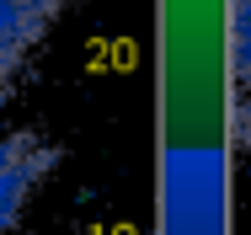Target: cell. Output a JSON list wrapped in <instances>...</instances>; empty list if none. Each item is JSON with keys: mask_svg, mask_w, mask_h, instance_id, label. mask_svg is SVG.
I'll return each instance as SVG.
<instances>
[{"mask_svg": "<svg viewBox=\"0 0 251 235\" xmlns=\"http://www.w3.org/2000/svg\"><path fill=\"white\" fill-rule=\"evenodd\" d=\"M59 11H64V0H0V91L43 48L49 27L59 22Z\"/></svg>", "mask_w": 251, "mask_h": 235, "instance_id": "obj_1", "label": "cell"}]
</instances>
